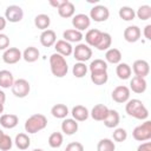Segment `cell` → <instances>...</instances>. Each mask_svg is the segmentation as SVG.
<instances>
[{
  "label": "cell",
  "mask_w": 151,
  "mask_h": 151,
  "mask_svg": "<svg viewBox=\"0 0 151 151\" xmlns=\"http://www.w3.org/2000/svg\"><path fill=\"white\" fill-rule=\"evenodd\" d=\"M32 151H44L42 149H34V150H32Z\"/></svg>",
  "instance_id": "obj_51"
},
{
  "label": "cell",
  "mask_w": 151,
  "mask_h": 151,
  "mask_svg": "<svg viewBox=\"0 0 151 151\" xmlns=\"http://www.w3.org/2000/svg\"><path fill=\"white\" fill-rule=\"evenodd\" d=\"M88 67L85 65V63H76L72 67V73L76 78H83L86 76Z\"/></svg>",
  "instance_id": "obj_38"
},
{
  "label": "cell",
  "mask_w": 151,
  "mask_h": 151,
  "mask_svg": "<svg viewBox=\"0 0 151 151\" xmlns=\"http://www.w3.org/2000/svg\"><path fill=\"white\" fill-rule=\"evenodd\" d=\"M6 24H7L6 19H5L4 17H1V15H0V32L6 27Z\"/></svg>",
  "instance_id": "obj_47"
},
{
  "label": "cell",
  "mask_w": 151,
  "mask_h": 151,
  "mask_svg": "<svg viewBox=\"0 0 151 151\" xmlns=\"http://www.w3.org/2000/svg\"><path fill=\"white\" fill-rule=\"evenodd\" d=\"M19 123V117L14 113H6L0 117V125L5 129H14Z\"/></svg>",
  "instance_id": "obj_18"
},
{
  "label": "cell",
  "mask_w": 151,
  "mask_h": 151,
  "mask_svg": "<svg viewBox=\"0 0 151 151\" xmlns=\"http://www.w3.org/2000/svg\"><path fill=\"white\" fill-rule=\"evenodd\" d=\"M90 72H98V71H107V63L103 59H94L91 61L88 66Z\"/></svg>",
  "instance_id": "obj_37"
},
{
  "label": "cell",
  "mask_w": 151,
  "mask_h": 151,
  "mask_svg": "<svg viewBox=\"0 0 151 151\" xmlns=\"http://www.w3.org/2000/svg\"><path fill=\"white\" fill-rule=\"evenodd\" d=\"M132 137L137 142H147L151 139V122L145 120L143 124L136 126L132 131Z\"/></svg>",
  "instance_id": "obj_4"
},
{
  "label": "cell",
  "mask_w": 151,
  "mask_h": 151,
  "mask_svg": "<svg viewBox=\"0 0 151 151\" xmlns=\"http://www.w3.org/2000/svg\"><path fill=\"white\" fill-rule=\"evenodd\" d=\"M71 114L76 122H85L90 117V112H88L87 107H85L83 105H76L72 109Z\"/></svg>",
  "instance_id": "obj_19"
},
{
  "label": "cell",
  "mask_w": 151,
  "mask_h": 151,
  "mask_svg": "<svg viewBox=\"0 0 151 151\" xmlns=\"http://www.w3.org/2000/svg\"><path fill=\"white\" fill-rule=\"evenodd\" d=\"M123 34H124V39L127 42H137L140 39L142 31H140V28L138 26L132 25V26H127L124 29V33Z\"/></svg>",
  "instance_id": "obj_13"
},
{
  "label": "cell",
  "mask_w": 151,
  "mask_h": 151,
  "mask_svg": "<svg viewBox=\"0 0 151 151\" xmlns=\"http://www.w3.org/2000/svg\"><path fill=\"white\" fill-rule=\"evenodd\" d=\"M72 25L74 27V29L81 32V31H85L90 27L91 25V19L88 15L84 14V13H79V14H76L73 15L72 18Z\"/></svg>",
  "instance_id": "obj_10"
},
{
  "label": "cell",
  "mask_w": 151,
  "mask_h": 151,
  "mask_svg": "<svg viewBox=\"0 0 151 151\" xmlns=\"http://www.w3.org/2000/svg\"><path fill=\"white\" fill-rule=\"evenodd\" d=\"M74 11H76L74 5H73L71 1L66 0V1L58 8V14H59L61 18L67 19V18H71V17L74 15Z\"/></svg>",
  "instance_id": "obj_23"
},
{
  "label": "cell",
  "mask_w": 151,
  "mask_h": 151,
  "mask_svg": "<svg viewBox=\"0 0 151 151\" xmlns=\"http://www.w3.org/2000/svg\"><path fill=\"white\" fill-rule=\"evenodd\" d=\"M2 134H4V131H2V130H1V129H0V138H1V137H2Z\"/></svg>",
  "instance_id": "obj_50"
},
{
  "label": "cell",
  "mask_w": 151,
  "mask_h": 151,
  "mask_svg": "<svg viewBox=\"0 0 151 151\" xmlns=\"http://www.w3.org/2000/svg\"><path fill=\"white\" fill-rule=\"evenodd\" d=\"M144 37L147 40H151V25H146L144 27Z\"/></svg>",
  "instance_id": "obj_45"
},
{
  "label": "cell",
  "mask_w": 151,
  "mask_h": 151,
  "mask_svg": "<svg viewBox=\"0 0 151 151\" xmlns=\"http://www.w3.org/2000/svg\"><path fill=\"white\" fill-rule=\"evenodd\" d=\"M13 146V142H12V138L8 136V134H2V137L0 138V150L1 151H8L11 150Z\"/></svg>",
  "instance_id": "obj_41"
},
{
  "label": "cell",
  "mask_w": 151,
  "mask_h": 151,
  "mask_svg": "<svg viewBox=\"0 0 151 151\" xmlns=\"http://www.w3.org/2000/svg\"><path fill=\"white\" fill-rule=\"evenodd\" d=\"M63 38H64L65 41H67V42L71 44V42H79L84 38V35H83L81 32H79V31H77L74 28H71V29L64 31Z\"/></svg>",
  "instance_id": "obj_24"
},
{
  "label": "cell",
  "mask_w": 151,
  "mask_h": 151,
  "mask_svg": "<svg viewBox=\"0 0 151 151\" xmlns=\"http://www.w3.org/2000/svg\"><path fill=\"white\" fill-rule=\"evenodd\" d=\"M34 25L37 28H39L41 31H46V29H48V27L51 25V19L47 14H44V13L38 14L34 18Z\"/></svg>",
  "instance_id": "obj_29"
},
{
  "label": "cell",
  "mask_w": 151,
  "mask_h": 151,
  "mask_svg": "<svg viewBox=\"0 0 151 151\" xmlns=\"http://www.w3.org/2000/svg\"><path fill=\"white\" fill-rule=\"evenodd\" d=\"M5 101H6V94H5V92L2 90H0V104L4 105Z\"/></svg>",
  "instance_id": "obj_48"
},
{
  "label": "cell",
  "mask_w": 151,
  "mask_h": 151,
  "mask_svg": "<svg viewBox=\"0 0 151 151\" xmlns=\"http://www.w3.org/2000/svg\"><path fill=\"white\" fill-rule=\"evenodd\" d=\"M125 111L130 117L139 120H145L149 117V111L146 106L139 99H129L125 105Z\"/></svg>",
  "instance_id": "obj_1"
},
{
  "label": "cell",
  "mask_w": 151,
  "mask_h": 151,
  "mask_svg": "<svg viewBox=\"0 0 151 151\" xmlns=\"http://www.w3.org/2000/svg\"><path fill=\"white\" fill-rule=\"evenodd\" d=\"M120 122V117H119V113L116 111V110H109L105 119L103 120L104 125L109 129H113V127H117L118 124Z\"/></svg>",
  "instance_id": "obj_21"
},
{
  "label": "cell",
  "mask_w": 151,
  "mask_h": 151,
  "mask_svg": "<svg viewBox=\"0 0 151 151\" xmlns=\"http://www.w3.org/2000/svg\"><path fill=\"white\" fill-rule=\"evenodd\" d=\"M65 151H84V145L79 142H72L67 144Z\"/></svg>",
  "instance_id": "obj_42"
},
{
  "label": "cell",
  "mask_w": 151,
  "mask_h": 151,
  "mask_svg": "<svg viewBox=\"0 0 151 151\" xmlns=\"http://www.w3.org/2000/svg\"><path fill=\"white\" fill-rule=\"evenodd\" d=\"M112 137H113V140L114 142H118V143H122V142H125L126 138H127V132L125 129L123 127H117L113 133H112Z\"/></svg>",
  "instance_id": "obj_40"
},
{
  "label": "cell",
  "mask_w": 151,
  "mask_h": 151,
  "mask_svg": "<svg viewBox=\"0 0 151 151\" xmlns=\"http://www.w3.org/2000/svg\"><path fill=\"white\" fill-rule=\"evenodd\" d=\"M14 143H15V146L19 150H27L29 147V145H31V139L26 133L21 132V133H18L15 136Z\"/></svg>",
  "instance_id": "obj_31"
},
{
  "label": "cell",
  "mask_w": 151,
  "mask_h": 151,
  "mask_svg": "<svg viewBox=\"0 0 151 151\" xmlns=\"http://www.w3.org/2000/svg\"><path fill=\"white\" fill-rule=\"evenodd\" d=\"M111 96L113 101L118 104H124L130 99V88L125 85H119L112 91Z\"/></svg>",
  "instance_id": "obj_9"
},
{
  "label": "cell",
  "mask_w": 151,
  "mask_h": 151,
  "mask_svg": "<svg viewBox=\"0 0 151 151\" xmlns=\"http://www.w3.org/2000/svg\"><path fill=\"white\" fill-rule=\"evenodd\" d=\"M51 113L54 118L58 119H65L68 114V107L65 104H55L51 109Z\"/></svg>",
  "instance_id": "obj_30"
},
{
  "label": "cell",
  "mask_w": 151,
  "mask_h": 151,
  "mask_svg": "<svg viewBox=\"0 0 151 151\" xmlns=\"http://www.w3.org/2000/svg\"><path fill=\"white\" fill-rule=\"evenodd\" d=\"M63 142H64V137L61 132H53L48 137V145L53 149L60 147L63 145Z\"/></svg>",
  "instance_id": "obj_35"
},
{
  "label": "cell",
  "mask_w": 151,
  "mask_h": 151,
  "mask_svg": "<svg viewBox=\"0 0 151 151\" xmlns=\"http://www.w3.org/2000/svg\"><path fill=\"white\" fill-rule=\"evenodd\" d=\"M118 14H119L120 19H123L124 21H131V20H133L134 17H136L134 9H132V8L129 7V6H123V7H120Z\"/></svg>",
  "instance_id": "obj_36"
},
{
  "label": "cell",
  "mask_w": 151,
  "mask_h": 151,
  "mask_svg": "<svg viewBox=\"0 0 151 151\" xmlns=\"http://www.w3.org/2000/svg\"><path fill=\"white\" fill-rule=\"evenodd\" d=\"M116 144L110 138H103L97 144V151H114Z\"/></svg>",
  "instance_id": "obj_34"
},
{
  "label": "cell",
  "mask_w": 151,
  "mask_h": 151,
  "mask_svg": "<svg viewBox=\"0 0 151 151\" xmlns=\"http://www.w3.org/2000/svg\"><path fill=\"white\" fill-rule=\"evenodd\" d=\"M136 15L138 17V19L145 21V20H149L151 18V7L149 5H143L140 6L137 12H136Z\"/></svg>",
  "instance_id": "obj_39"
},
{
  "label": "cell",
  "mask_w": 151,
  "mask_h": 151,
  "mask_svg": "<svg viewBox=\"0 0 151 151\" xmlns=\"http://www.w3.org/2000/svg\"><path fill=\"white\" fill-rule=\"evenodd\" d=\"M57 41V34L53 29H46L42 31L40 34V44L44 47H51Z\"/></svg>",
  "instance_id": "obj_16"
},
{
  "label": "cell",
  "mask_w": 151,
  "mask_h": 151,
  "mask_svg": "<svg viewBox=\"0 0 151 151\" xmlns=\"http://www.w3.org/2000/svg\"><path fill=\"white\" fill-rule=\"evenodd\" d=\"M47 126V118L41 113H35L28 117L25 122V131L33 134Z\"/></svg>",
  "instance_id": "obj_3"
},
{
  "label": "cell",
  "mask_w": 151,
  "mask_h": 151,
  "mask_svg": "<svg viewBox=\"0 0 151 151\" xmlns=\"http://www.w3.org/2000/svg\"><path fill=\"white\" fill-rule=\"evenodd\" d=\"M39 57H40V52L34 46H29L25 48V51L22 52V59L26 63H34L39 59Z\"/></svg>",
  "instance_id": "obj_25"
},
{
  "label": "cell",
  "mask_w": 151,
  "mask_h": 151,
  "mask_svg": "<svg viewBox=\"0 0 151 151\" xmlns=\"http://www.w3.org/2000/svg\"><path fill=\"white\" fill-rule=\"evenodd\" d=\"M110 17V11L104 5H97L91 8L90 11V19H92L96 22H103L106 21Z\"/></svg>",
  "instance_id": "obj_7"
},
{
  "label": "cell",
  "mask_w": 151,
  "mask_h": 151,
  "mask_svg": "<svg viewBox=\"0 0 151 151\" xmlns=\"http://www.w3.org/2000/svg\"><path fill=\"white\" fill-rule=\"evenodd\" d=\"M109 110H110V109H109L106 105H104V104H97V105H94L93 109L91 110L90 116H91L94 120H97V122H103V120L105 119V117H106Z\"/></svg>",
  "instance_id": "obj_15"
},
{
  "label": "cell",
  "mask_w": 151,
  "mask_h": 151,
  "mask_svg": "<svg viewBox=\"0 0 151 151\" xmlns=\"http://www.w3.org/2000/svg\"><path fill=\"white\" fill-rule=\"evenodd\" d=\"M137 151H151V142H144L138 147Z\"/></svg>",
  "instance_id": "obj_44"
},
{
  "label": "cell",
  "mask_w": 151,
  "mask_h": 151,
  "mask_svg": "<svg viewBox=\"0 0 151 151\" xmlns=\"http://www.w3.org/2000/svg\"><path fill=\"white\" fill-rule=\"evenodd\" d=\"M78 122H76L73 118H65L61 123V131L67 134V136H72L78 131Z\"/></svg>",
  "instance_id": "obj_20"
},
{
  "label": "cell",
  "mask_w": 151,
  "mask_h": 151,
  "mask_svg": "<svg viewBox=\"0 0 151 151\" xmlns=\"http://www.w3.org/2000/svg\"><path fill=\"white\" fill-rule=\"evenodd\" d=\"M122 60V52L118 48H109L105 53V61L110 64H119Z\"/></svg>",
  "instance_id": "obj_27"
},
{
  "label": "cell",
  "mask_w": 151,
  "mask_h": 151,
  "mask_svg": "<svg viewBox=\"0 0 151 151\" xmlns=\"http://www.w3.org/2000/svg\"><path fill=\"white\" fill-rule=\"evenodd\" d=\"M134 73L136 77H140V78H145L149 73H150V66L149 63L146 60L143 59H138L133 63L132 68H131Z\"/></svg>",
  "instance_id": "obj_12"
},
{
  "label": "cell",
  "mask_w": 151,
  "mask_h": 151,
  "mask_svg": "<svg viewBox=\"0 0 151 151\" xmlns=\"http://www.w3.org/2000/svg\"><path fill=\"white\" fill-rule=\"evenodd\" d=\"M147 87V83L145 80V78H140V77H133L130 80V90L134 93H143L145 92Z\"/></svg>",
  "instance_id": "obj_17"
},
{
  "label": "cell",
  "mask_w": 151,
  "mask_h": 151,
  "mask_svg": "<svg viewBox=\"0 0 151 151\" xmlns=\"http://www.w3.org/2000/svg\"><path fill=\"white\" fill-rule=\"evenodd\" d=\"M4 109H5V107H4V105H2V104H0V113H2V112H4Z\"/></svg>",
  "instance_id": "obj_49"
},
{
  "label": "cell",
  "mask_w": 151,
  "mask_h": 151,
  "mask_svg": "<svg viewBox=\"0 0 151 151\" xmlns=\"http://www.w3.org/2000/svg\"><path fill=\"white\" fill-rule=\"evenodd\" d=\"M54 48H55V53L63 55L64 58L65 57H68L73 53V47L70 42L65 41L64 39L61 40H57L55 44H54Z\"/></svg>",
  "instance_id": "obj_14"
},
{
  "label": "cell",
  "mask_w": 151,
  "mask_h": 151,
  "mask_svg": "<svg viewBox=\"0 0 151 151\" xmlns=\"http://www.w3.org/2000/svg\"><path fill=\"white\" fill-rule=\"evenodd\" d=\"M9 46V38L4 34V33H0V51H6Z\"/></svg>",
  "instance_id": "obj_43"
},
{
  "label": "cell",
  "mask_w": 151,
  "mask_h": 151,
  "mask_svg": "<svg viewBox=\"0 0 151 151\" xmlns=\"http://www.w3.org/2000/svg\"><path fill=\"white\" fill-rule=\"evenodd\" d=\"M14 83V77L12 72L8 70H1L0 71V87L2 88H9L12 87Z\"/></svg>",
  "instance_id": "obj_26"
},
{
  "label": "cell",
  "mask_w": 151,
  "mask_h": 151,
  "mask_svg": "<svg viewBox=\"0 0 151 151\" xmlns=\"http://www.w3.org/2000/svg\"><path fill=\"white\" fill-rule=\"evenodd\" d=\"M116 73L118 76L119 79L122 80H126L131 77V73H132V70H131V66L126 63H119L116 67Z\"/></svg>",
  "instance_id": "obj_28"
},
{
  "label": "cell",
  "mask_w": 151,
  "mask_h": 151,
  "mask_svg": "<svg viewBox=\"0 0 151 151\" xmlns=\"http://www.w3.org/2000/svg\"><path fill=\"white\" fill-rule=\"evenodd\" d=\"M11 88H12V93L17 98H25L31 91V85L26 79L20 78V79L14 80Z\"/></svg>",
  "instance_id": "obj_5"
},
{
  "label": "cell",
  "mask_w": 151,
  "mask_h": 151,
  "mask_svg": "<svg viewBox=\"0 0 151 151\" xmlns=\"http://www.w3.org/2000/svg\"><path fill=\"white\" fill-rule=\"evenodd\" d=\"M73 57L78 63H85L91 59L92 57V50L86 44H78L76 47H73Z\"/></svg>",
  "instance_id": "obj_6"
},
{
  "label": "cell",
  "mask_w": 151,
  "mask_h": 151,
  "mask_svg": "<svg viewBox=\"0 0 151 151\" xmlns=\"http://www.w3.org/2000/svg\"><path fill=\"white\" fill-rule=\"evenodd\" d=\"M91 81L94 85H104L109 80L107 71H98V72H91Z\"/></svg>",
  "instance_id": "obj_32"
},
{
  "label": "cell",
  "mask_w": 151,
  "mask_h": 151,
  "mask_svg": "<svg viewBox=\"0 0 151 151\" xmlns=\"http://www.w3.org/2000/svg\"><path fill=\"white\" fill-rule=\"evenodd\" d=\"M50 67H51L52 74L57 78H63L68 72V66H67L66 59L63 55L58 54V53L51 54V57H50Z\"/></svg>",
  "instance_id": "obj_2"
},
{
  "label": "cell",
  "mask_w": 151,
  "mask_h": 151,
  "mask_svg": "<svg viewBox=\"0 0 151 151\" xmlns=\"http://www.w3.org/2000/svg\"><path fill=\"white\" fill-rule=\"evenodd\" d=\"M65 1H66V0H51V1H50V5L53 6V7H55V8L58 9Z\"/></svg>",
  "instance_id": "obj_46"
},
{
  "label": "cell",
  "mask_w": 151,
  "mask_h": 151,
  "mask_svg": "<svg viewBox=\"0 0 151 151\" xmlns=\"http://www.w3.org/2000/svg\"><path fill=\"white\" fill-rule=\"evenodd\" d=\"M101 31L97 29V28H92V29H88L87 33L85 34V41H86V45L88 46H92V47H96L100 40V37H101Z\"/></svg>",
  "instance_id": "obj_22"
},
{
  "label": "cell",
  "mask_w": 151,
  "mask_h": 151,
  "mask_svg": "<svg viewBox=\"0 0 151 151\" xmlns=\"http://www.w3.org/2000/svg\"><path fill=\"white\" fill-rule=\"evenodd\" d=\"M21 58H22V53L17 47H8L6 51H4V54H2V60L9 65L17 64Z\"/></svg>",
  "instance_id": "obj_11"
},
{
  "label": "cell",
  "mask_w": 151,
  "mask_h": 151,
  "mask_svg": "<svg viewBox=\"0 0 151 151\" xmlns=\"http://www.w3.org/2000/svg\"><path fill=\"white\" fill-rule=\"evenodd\" d=\"M24 18V11L18 5H11L5 11V19L9 22H19Z\"/></svg>",
  "instance_id": "obj_8"
},
{
  "label": "cell",
  "mask_w": 151,
  "mask_h": 151,
  "mask_svg": "<svg viewBox=\"0 0 151 151\" xmlns=\"http://www.w3.org/2000/svg\"><path fill=\"white\" fill-rule=\"evenodd\" d=\"M111 44H112V38H111L110 33L103 32L101 37H100V40H99L98 45L96 46V48L99 50V51H107L111 47Z\"/></svg>",
  "instance_id": "obj_33"
}]
</instances>
